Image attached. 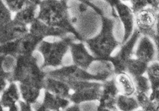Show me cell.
<instances>
[{"label": "cell", "mask_w": 159, "mask_h": 111, "mask_svg": "<svg viewBox=\"0 0 159 111\" xmlns=\"http://www.w3.org/2000/svg\"><path fill=\"white\" fill-rule=\"evenodd\" d=\"M47 75L68 83L81 81L103 82L115 76L113 66L98 73L93 74L89 71L78 67L72 64L46 71Z\"/></svg>", "instance_id": "5b68a950"}, {"label": "cell", "mask_w": 159, "mask_h": 111, "mask_svg": "<svg viewBox=\"0 0 159 111\" xmlns=\"http://www.w3.org/2000/svg\"><path fill=\"white\" fill-rule=\"evenodd\" d=\"M111 8L114 9L123 29L121 44L131 37L135 29L134 14L131 7L119 0H111Z\"/></svg>", "instance_id": "9c48e42d"}, {"label": "cell", "mask_w": 159, "mask_h": 111, "mask_svg": "<svg viewBox=\"0 0 159 111\" xmlns=\"http://www.w3.org/2000/svg\"><path fill=\"white\" fill-rule=\"evenodd\" d=\"M129 2L131 3L130 7L134 14L147 7L159 9L158 0H130Z\"/></svg>", "instance_id": "4316f807"}, {"label": "cell", "mask_w": 159, "mask_h": 111, "mask_svg": "<svg viewBox=\"0 0 159 111\" xmlns=\"http://www.w3.org/2000/svg\"><path fill=\"white\" fill-rule=\"evenodd\" d=\"M115 77L103 82L101 95L97 101L98 110L107 109L118 111L116 107V101L120 92Z\"/></svg>", "instance_id": "8fae6325"}, {"label": "cell", "mask_w": 159, "mask_h": 111, "mask_svg": "<svg viewBox=\"0 0 159 111\" xmlns=\"http://www.w3.org/2000/svg\"><path fill=\"white\" fill-rule=\"evenodd\" d=\"M157 48L154 41L148 36L141 35L134 48V58L150 64L157 60Z\"/></svg>", "instance_id": "7c38bea8"}, {"label": "cell", "mask_w": 159, "mask_h": 111, "mask_svg": "<svg viewBox=\"0 0 159 111\" xmlns=\"http://www.w3.org/2000/svg\"><path fill=\"white\" fill-rule=\"evenodd\" d=\"M29 32L43 39L48 38L62 39L69 35L63 30L47 25L37 18L29 26Z\"/></svg>", "instance_id": "4fadbf2b"}, {"label": "cell", "mask_w": 159, "mask_h": 111, "mask_svg": "<svg viewBox=\"0 0 159 111\" xmlns=\"http://www.w3.org/2000/svg\"><path fill=\"white\" fill-rule=\"evenodd\" d=\"M88 1H89V2H93V1H94V0H88ZM104 1H105V2H106L108 4V5H109V6H111V0H103Z\"/></svg>", "instance_id": "8d00e7d4"}, {"label": "cell", "mask_w": 159, "mask_h": 111, "mask_svg": "<svg viewBox=\"0 0 159 111\" xmlns=\"http://www.w3.org/2000/svg\"><path fill=\"white\" fill-rule=\"evenodd\" d=\"M37 18L47 25L63 30L78 41H84V38L73 26L68 0H42L38 5Z\"/></svg>", "instance_id": "6da1fadb"}, {"label": "cell", "mask_w": 159, "mask_h": 111, "mask_svg": "<svg viewBox=\"0 0 159 111\" xmlns=\"http://www.w3.org/2000/svg\"><path fill=\"white\" fill-rule=\"evenodd\" d=\"M146 76L149 80L151 92L159 89V62L156 60L149 64L146 71Z\"/></svg>", "instance_id": "cb8c5ba5"}, {"label": "cell", "mask_w": 159, "mask_h": 111, "mask_svg": "<svg viewBox=\"0 0 159 111\" xmlns=\"http://www.w3.org/2000/svg\"><path fill=\"white\" fill-rule=\"evenodd\" d=\"M112 15L111 18L104 15L101 16L102 26L99 33L84 41L89 51L98 58L99 62L108 61L115 50L121 45V41L118 40L115 35L117 16Z\"/></svg>", "instance_id": "7a4b0ae2"}, {"label": "cell", "mask_w": 159, "mask_h": 111, "mask_svg": "<svg viewBox=\"0 0 159 111\" xmlns=\"http://www.w3.org/2000/svg\"><path fill=\"white\" fill-rule=\"evenodd\" d=\"M115 80L120 93L125 96H134L136 89L133 79L126 72L115 75Z\"/></svg>", "instance_id": "ffe728a7"}, {"label": "cell", "mask_w": 159, "mask_h": 111, "mask_svg": "<svg viewBox=\"0 0 159 111\" xmlns=\"http://www.w3.org/2000/svg\"><path fill=\"white\" fill-rule=\"evenodd\" d=\"M157 60L159 62V46L157 45Z\"/></svg>", "instance_id": "74e56055"}, {"label": "cell", "mask_w": 159, "mask_h": 111, "mask_svg": "<svg viewBox=\"0 0 159 111\" xmlns=\"http://www.w3.org/2000/svg\"><path fill=\"white\" fill-rule=\"evenodd\" d=\"M18 85L22 101L31 105L39 101L38 100L43 90L24 84L19 83Z\"/></svg>", "instance_id": "44dd1931"}, {"label": "cell", "mask_w": 159, "mask_h": 111, "mask_svg": "<svg viewBox=\"0 0 159 111\" xmlns=\"http://www.w3.org/2000/svg\"><path fill=\"white\" fill-rule=\"evenodd\" d=\"M140 36L139 31L135 28L131 37L121 44L117 52L109 58L108 62L113 66L115 75L126 71V65L129 60L134 57V48Z\"/></svg>", "instance_id": "52a82bcc"}, {"label": "cell", "mask_w": 159, "mask_h": 111, "mask_svg": "<svg viewBox=\"0 0 159 111\" xmlns=\"http://www.w3.org/2000/svg\"><path fill=\"white\" fill-rule=\"evenodd\" d=\"M119 1H121V2H127V1H130V0H119Z\"/></svg>", "instance_id": "60d3db41"}, {"label": "cell", "mask_w": 159, "mask_h": 111, "mask_svg": "<svg viewBox=\"0 0 159 111\" xmlns=\"http://www.w3.org/2000/svg\"><path fill=\"white\" fill-rule=\"evenodd\" d=\"M102 83L103 82L96 81L68 83L70 101L71 104L78 105L98 101L101 92Z\"/></svg>", "instance_id": "8992f818"}, {"label": "cell", "mask_w": 159, "mask_h": 111, "mask_svg": "<svg viewBox=\"0 0 159 111\" xmlns=\"http://www.w3.org/2000/svg\"><path fill=\"white\" fill-rule=\"evenodd\" d=\"M32 106L33 107L34 111H51L45 108L42 105L41 102L38 101L36 104Z\"/></svg>", "instance_id": "836d02e7"}, {"label": "cell", "mask_w": 159, "mask_h": 111, "mask_svg": "<svg viewBox=\"0 0 159 111\" xmlns=\"http://www.w3.org/2000/svg\"><path fill=\"white\" fill-rule=\"evenodd\" d=\"M18 105L20 108V111H34L32 105L25 103L22 100L19 102Z\"/></svg>", "instance_id": "1f68e13d"}, {"label": "cell", "mask_w": 159, "mask_h": 111, "mask_svg": "<svg viewBox=\"0 0 159 111\" xmlns=\"http://www.w3.org/2000/svg\"><path fill=\"white\" fill-rule=\"evenodd\" d=\"M159 9L147 7L134 14L135 28L141 35L154 41L159 18Z\"/></svg>", "instance_id": "ba28073f"}, {"label": "cell", "mask_w": 159, "mask_h": 111, "mask_svg": "<svg viewBox=\"0 0 159 111\" xmlns=\"http://www.w3.org/2000/svg\"><path fill=\"white\" fill-rule=\"evenodd\" d=\"M41 103L45 108L51 111H63L71 103L66 98H62L44 90Z\"/></svg>", "instance_id": "e0dca14e"}, {"label": "cell", "mask_w": 159, "mask_h": 111, "mask_svg": "<svg viewBox=\"0 0 159 111\" xmlns=\"http://www.w3.org/2000/svg\"><path fill=\"white\" fill-rule=\"evenodd\" d=\"M38 5L33 4L16 13L12 20L16 23L28 27L37 19Z\"/></svg>", "instance_id": "d6986e66"}, {"label": "cell", "mask_w": 159, "mask_h": 111, "mask_svg": "<svg viewBox=\"0 0 159 111\" xmlns=\"http://www.w3.org/2000/svg\"><path fill=\"white\" fill-rule=\"evenodd\" d=\"M75 41L77 39L75 36L69 35L58 41L50 42L44 39L42 41L37 49L43 59V63L40 65L42 69H57L64 65L65 57L69 51L70 45Z\"/></svg>", "instance_id": "277c9868"}, {"label": "cell", "mask_w": 159, "mask_h": 111, "mask_svg": "<svg viewBox=\"0 0 159 111\" xmlns=\"http://www.w3.org/2000/svg\"><path fill=\"white\" fill-rule=\"evenodd\" d=\"M116 107L119 111H136L140 108L134 96H128L121 93L118 96Z\"/></svg>", "instance_id": "603a6c76"}, {"label": "cell", "mask_w": 159, "mask_h": 111, "mask_svg": "<svg viewBox=\"0 0 159 111\" xmlns=\"http://www.w3.org/2000/svg\"><path fill=\"white\" fill-rule=\"evenodd\" d=\"M4 57L5 56H0V94L8 85L10 76V74L4 68Z\"/></svg>", "instance_id": "f1b7e54d"}, {"label": "cell", "mask_w": 159, "mask_h": 111, "mask_svg": "<svg viewBox=\"0 0 159 111\" xmlns=\"http://www.w3.org/2000/svg\"><path fill=\"white\" fill-rule=\"evenodd\" d=\"M46 77V71L42 69L34 55L18 56L15 57L8 83L24 84L43 90Z\"/></svg>", "instance_id": "3957f363"}, {"label": "cell", "mask_w": 159, "mask_h": 111, "mask_svg": "<svg viewBox=\"0 0 159 111\" xmlns=\"http://www.w3.org/2000/svg\"><path fill=\"white\" fill-rule=\"evenodd\" d=\"M98 111H112V110H110V109H99V110H98Z\"/></svg>", "instance_id": "ab89813d"}, {"label": "cell", "mask_w": 159, "mask_h": 111, "mask_svg": "<svg viewBox=\"0 0 159 111\" xmlns=\"http://www.w3.org/2000/svg\"><path fill=\"white\" fill-rule=\"evenodd\" d=\"M0 111H7V109L4 108L3 106L1 103V102H0Z\"/></svg>", "instance_id": "f35d334b"}, {"label": "cell", "mask_w": 159, "mask_h": 111, "mask_svg": "<svg viewBox=\"0 0 159 111\" xmlns=\"http://www.w3.org/2000/svg\"><path fill=\"white\" fill-rule=\"evenodd\" d=\"M12 13L3 0H0V25L6 24L12 20Z\"/></svg>", "instance_id": "f546056e"}, {"label": "cell", "mask_w": 159, "mask_h": 111, "mask_svg": "<svg viewBox=\"0 0 159 111\" xmlns=\"http://www.w3.org/2000/svg\"><path fill=\"white\" fill-rule=\"evenodd\" d=\"M154 42L156 43V45L159 46V14L157 26V29H156V36L154 38Z\"/></svg>", "instance_id": "e575fe53"}, {"label": "cell", "mask_w": 159, "mask_h": 111, "mask_svg": "<svg viewBox=\"0 0 159 111\" xmlns=\"http://www.w3.org/2000/svg\"><path fill=\"white\" fill-rule=\"evenodd\" d=\"M43 90L69 99L70 87L65 82L47 75Z\"/></svg>", "instance_id": "ac0fdd59"}, {"label": "cell", "mask_w": 159, "mask_h": 111, "mask_svg": "<svg viewBox=\"0 0 159 111\" xmlns=\"http://www.w3.org/2000/svg\"><path fill=\"white\" fill-rule=\"evenodd\" d=\"M133 79L136 92H142L148 95L151 92V87L147 77L142 75Z\"/></svg>", "instance_id": "83f0119b"}, {"label": "cell", "mask_w": 159, "mask_h": 111, "mask_svg": "<svg viewBox=\"0 0 159 111\" xmlns=\"http://www.w3.org/2000/svg\"><path fill=\"white\" fill-rule=\"evenodd\" d=\"M158 2H159V0H158Z\"/></svg>", "instance_id": "7bdbcfd3"}, {"label": "cell", "mask_w": 159, "mask_h": 111, "mask_svg": "<svg viewBox=\"0 0 159 111\" xmlns=\"http://www.w3.org/2000/svg\"><path fill=\"white\" fill-rule=\"evenodd\" d=\"M0 95V102L6 109L18 105L21 100L18 84L14 82L8 83Z\"/></svg>", "instance_id": "2e32d148"}, {"label": "cell", "mask_w": 159, "mask_h": 111, "mask_svg": "<svg viewBox=\"0 0 159 111\" xmlns=\"http://www.w3.org/2000/svg\"><path fill=\"white\" fill-rule=\"evenodd\" d=\"M63 111H84L81 105L71 104Z\"/></svg>", "instance_id": "d6a6232c"}, {"label": "cell", "mask_w": 159, "mask_h": 111, "mask_svg": "<svg viewBox=\"0 0 159 111\" xmlns=\"http://www.w3.org/2000/svg\"><path fill=\"white\" fill-rule=\"evenodd\" d=\"M149 97L156 104L159 109V89L157 90L150 92Z\"/></svg>", "instance_id": "4dcf8cb0"}, {"label": "cell", "mask_w": 159, "mask_h": 111, "mask_svg": "<svg viewBox=\"0 0 159 111\" xmlns=\"http://www.w3.org/2000/svg\"><path fill=\"white\" fill-rule=\"evenodd\" d=\"M143 111V110H142V109H140V110H137V111Z\"/></svg>", "instance_id": "b9f144b4"}, {"label": "cell", "mask_w": 159, "mask_h": 111, "mask_svg": "<svg viewBox=\"0 0 159 111\" xmlns=\"http://www.w3.org/2000/svg\"><path fill=\"white\" fill-rule=\"evenodd\" d=\"M137 100L139 108L143 111H159V109L149 95L142 92H135L134 95Z\"/></svg>", "instance_id": "d4e9b609"}, {"label": "cell", "mask_w": 159, "mask_h": 111, "mask_svg": "<svg viewBox=\"0 0 159 111\" xmlns=\"http://www.w3.org/2000/svg\"><path fill=\"white\" fill-rule=\"evenodd\" d=\"M69 51L72 64L85 70H89L93 63L99 62L89 51L84 42H73L70 46Z\"/></svg>", "instance_id": "30bf717a"}, {"label": "cell", "mask_w": 159, "mask_h": 111, "mask_svg": "<svg viewBox=\"0 0 159 111\" xmlns=\"http://www.w3.org/2000/svg\"><path fill=\"white\" fill-rule=\"evenodd\" d=\"M12 13H16L28 5L36 4L39 5L42 0H3Z\"/></svg>", "instance_id": "484cf974"}, {"label": "cell", "mask_w": 159, "mask_h": 111, "mask_svg": "<svg viewBox=\"0 0 159 111\" xmlns=\"http://www.w3.org/2000/svg\"><path fill=\"white\" fill-rule=\"evenodd\" d=\"M43 40L28 31L17 39V56L34 55L40 43Z\"/></svg>", "instance_id": "9a60e30c"}, {"label": "cell", "mask_w": 159, "mask_h": 111, "mask_svg": "<svg viewBox=\"0 0 159 111\" xmlns=\"http://www.w3.org/2000/svg\"><path fill=\"white\" fill-rule=\"evenodd\" d=\"M7 111H20V108L18 104L15 106H12L11 108H9L7 109Z\"/></svg>", "instance_id": "d590c367"}, {"label": "cell", "mask_w": 159, "mask_h": 111, "mask_svg": "<svg viewBox=\"0 0 159 111\" xmlns=\"http://www.w3.org/2000/svg\"><path fill=\"white\" fill-rule=\"evenodd\" d=\"M28 31V27L19 25L13 20L6 24L0 25V44L16 40Z\"/></svg>", "instance_id": "5bb4252c"}, {"label": "cell", "mask_w": 159, "mask_h": 111, "mask_svg": "<svg viewBox=\"0 0 159 111\" xmlns=\"http://www.w3.org/2000/svg\"><path fill=\"white\" fill-rule=\"evenodd\" d=\"M148 66V64L133 57L128 62L125 72L133 79L146 74Z\"/></svg>", "instance_id": "7402d4cb"}]
</instances>
